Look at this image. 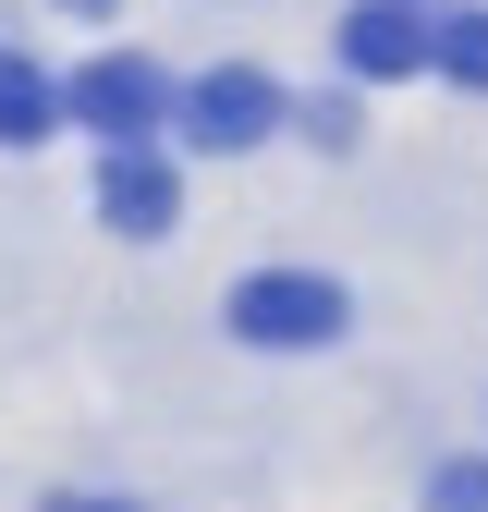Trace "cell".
I'll list each match as a JSON object with an SVG mask.
<instances>
[{
	"label": "cell",
	"instance_id": "1",
	"mask_svg": "<svg viewBox=\"0 0 488 512\" xmlns=\"http://www.w3.org/2000/svg\"><path fill=\"white\" fill-rule=\"evenodd\" d=\"M232 342H257V354H318L354 330V293L330 269H257V281H232Z\"/></svg>",
	"mask_w": 488,
	"mask_h": 512
},
{
	"label": "cell",
	"instance_id": "3",
	"mask_svg": "<svg viewBox=\"0 0 488 512\" xmlns=\"http://www.w3.org/2000/svg\"><path fill=\"white\" fill-rule=\"evenodd\" d=\"M171 110H183V98H171V74H159L147 49H98L86 74H74V122H86V135H110V147H147Z\"/></svg>",
	"mask_w": 488,
	"mask_h": 512
},
{
	"label": "cell",
	"instance_id": "4",
	"mask_svg": "<svg viewBox=\"0 0 488 512\" xmlns=\"http://www.w3.org/2000/svg\"><path fill=\"white\" fill-rule=\"evenodd\" d=\"M330 49H342V74H354V86H391V74H440V13H427V0H354Z\"/></svg>",
	"mask_w": 488,
	"mask_h": 512
},
{
	"label": "cell",
	"instance_id": "8",
	"mask_svg": "<svg viewBox=\"0 0 488 512\" xmlns=\"http://www.w3.org/2000/svg\"><path fill=\"white\" fill-rule=\"evenodd\" d=\"M427 512H488V464H440L427 476Z\"/></svg>",
	"mask_w": 488,
	"mask_h": 512
},
{
	"label": "cell",
	"instance_id": "9",
	"mask_svg": "<svg viewBox=\"0 0 488 512\" xmlns=\"http://www.w3.org/2000/svg\"><path fill=\"white\" fill-rule=\"evenodd\" d=\"M293 122H305V135H318V147H354V135H366V122H354V98H330V86H318V98H305Z\"/></svg>",
	"mask_w": 488,
	"mask_h": 512
},
{
	"label": "cell",
	"instance_id": "2",
	"mask_svg": "<svg viewBox=\"0 0 488 512\" xmlns=\"http://www.w3.org/2000/svg\"><path fill=\"white\" fill-rule=\"evenodd\" d=\"M183 135H196L208 159H244V147H269L281 135V122H293V98L257 74V61H220V74H196V86H183Z\"/></svg>",
	"mask_w": 488,
	"mask_h": 512
},
{
	"label": "cell",
	"instance_id": "10",
	"mask_svg": "<svg viewBox=\"0 0 488 512\" xmlns=\"http://www.w3.org/2000/svg\"><path fill=\"white\" fill-rule=\"evenodd\" d=\"M61 13H122V0H61Z\"/></svg>",
	"mask_w": 488,
	"mask_h": 512
},
{
	"label": "cell",
	"instance_id": "5",
	"mask_svg": "<svg viewBox=\"0 0 488 512\" xmlns=\"http://www.w3.org/2000/svg\"><path fill=\"white\" fill-rule=\"evenodd\" d=\"M98 220H110V232H135V244H159V232L183 220V171L159 159V135L98 159Z\"/></svg>",
	"mask_w": 488,
	"mask_h": 512
},
{
	"label": "cell",
	"instance_id": "6",
	"mask_svg": "<svg viewBox=\"0 0 488 512\" xmlns=\"http://www.w3.org/2000/svg\"><path fill=\"white\" fill-rule=\"evenodd\" d=\"M49 122H74V86H61L37 49H0V147H37Z\"/></svg>",
	"mask_w": 488,
	"mask_h": 512
},
{
	"label": "cell",
	"instance_id": "7",
	"mask_svg": "<svg viewBox=\"0 0 488 512\" xmlns=\"http://www.w3.org/2000/svg\"><path fill=\"white\" fill-rule=\"evenodd\" d=\"M440 74H452V86H488V13H476V0L440 13Z\"/></svg>",
	"mask_w": 488,
	"mask_h": 512
}]
</instances>
